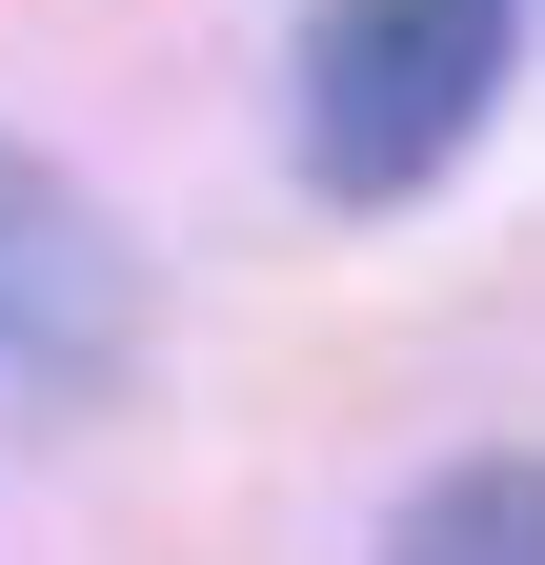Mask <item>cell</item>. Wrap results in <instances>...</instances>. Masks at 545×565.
Instances as JSON below:
<instances>
[{
    "label": "cell",
    "mask_w": 545,
    "mask_h": 565,
    "mask_svg": "<svg viewBox=\"0 0 545 565\" xmlns=\"http://www.w3.org/2000/svg\"><path fill=\"white\" fill-rule=\"evenodd\" d=\"M525 61V0H323L303 21V182L323 202H404L485 141Z\"/></svg>",
    "instance_id": "cell-1"
},
{
    "label": "cell",
    "mask_w": 545,
    "mask_h": 565,
    "mask_svg": "<svg viewBox=\"0 0 545 565\" xmlns=\"http://www.w3.org/2000/svg\"><path fill=\"white\" fill-rule=\"evenodd\" d=\"M121 364H142V263H121V223L61 162L0 141V404L61 424V404H121Z\"/></svg>",
    "instance_id": "cell-2"
},
{
    "label": "cell",
    "mask_w": 545,
    "mask_h": 565,
    "mask_svg": "<svg viewBox=\"0 0 545 565\" xmlns=\"http://www.w3.org/2000/svg\"><path fill=\"white\" fill-rule=\"evenodd\" d=\"M384 565H545V465H505V445H485V465H445L425 505L384 525Z\"/></svg>",
    "instance_id": "cell-3"
}]
</instances>
